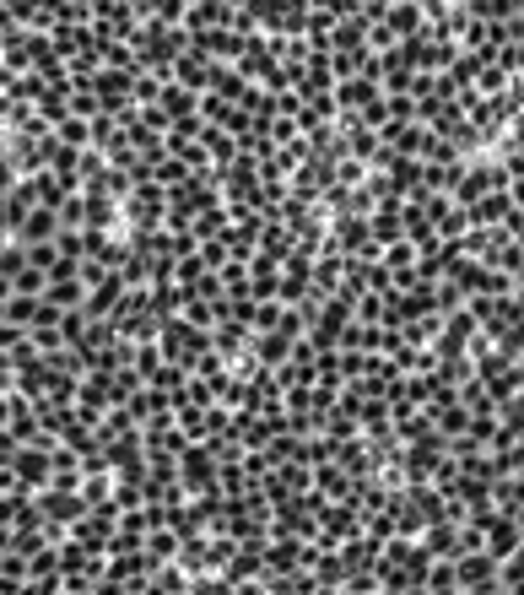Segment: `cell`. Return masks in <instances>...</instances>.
Instances as JSON below:
<instances>
[{"instance_id": "cell-1", "label": "cell", "mask_w": 524, "mask_h": 595, "mask_svg": "<svg viewBox=\"0 0 524 595\" xmlns=\"http://www.w3.org/2000/svg\"><path fill=\"white\" fill-rule=\"evenodd\" d=\"M335 103H341L346 114H357V109H373V103H379V82H368V76H352V82H335Z\"/></svg>"}, {"instance_id": "cell-2", "label": "cell", "mask_w": 524, "mask_h": 595, "mask_svg": "<svg viewBox=\"0 0 524 595\" xmlns=\"http://www.w3.org/2000/svg\"><path fill=\"white\" fill-rule=\"evenodd\" d=\"M82 282H49V309H82Z\"/></svg>"}, {"instance_id": "cell-3", "label": "cell", "mask_w": 524, "mask_h": 595, "mask_svg": "<svg viewBox=\"0 0 524 595\" xmlns=\"http://www.w3.org/2000/svg\"><path fill=\"white\" fill-rule=\"evenodd\" d=\"M11 476H22V482H38V476H49V460L28 449V455H17V471H11Z\"/></svg>"}, {"instance_id": "cell-4", "label": "cell", "mask_w": 524, "mask_h": 595, "mask_svg": "<svg viewBox=\"0 0 524 595\" xmlns=\"http://www.w3.org/2000/svg\"><path fill=\"white\" fill-rule=\"evenodd\" d=\"M60 136L71 141V147H82V141H87V125H76V119H65V125H60Z\"/></svg>"}]
</instances>
